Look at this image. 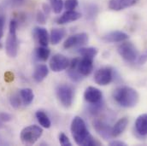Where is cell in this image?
<instances>
[{"label": "cell", "instance_id": "cell-2", "mask_svg": "<svg viewBox=\"0 0 147 146\" xmlns=\"http://www.w3.org/2000/svg\"><path fill=\"white\" fill-rule=\"evenodd\" d=\"M114 100L121 107L133 108L137 105L140 96L136 90L128 86H121L113 92Z\"/></svg>", "mask_w": 147, "mask_h": 146}, {"label": "cell", "instance_id": "cell-20", "mask_svg": "<svg viewBox=\"0 0 147 146\" xmlns=\"http://www.w3.org/2000/svg\"><path fill=\"white\" fill-rule=\"evenodd\" d=\"M66 30L63 28H53L51 31L50 34V41L52 44H59L62 39L66 36Z\"/></svg>", "mask_w": 147, "mask_h": 146}, {"label": "cell", "instance_id": "cell-22", "mask_svg": "<svg viewBox=\"0 0 147 146\" xmlns=\"http://www.w3.org/2000/svg\"><path fill=\"white\" fill-rule=\"evenodd\" d=\"M36 118L38 123L44 127V128H50L51 126V121L49 118V116L43 111H37Z\"/></svg>", "mask_w": 147, "mask_h": 146}, {"label": "cell", "instance_id": "cell-25", "mask_svg": "<svg viewBox=\"0 0 147 146\" xmlns=\"http://www.w3.org/2000/svg\"><path fill=\"white\" fill-rule=\"evenodd\" d=\"M51 9L56 14H60L63 10V8L64 6V3L63 0H50Z\"/></svg>", "mask_w": 147, "mask_h": 146}, {"label": "cell", "instance_id": "cell-34", "mask_svg": "<svg viewBox=\"0 0 147 146\" xmlns=\"http://www.w3.org/2000/svg\"><path fill=\"white\" fill-rule=\"evenodd\" d=\"M4 79L7 81V82H10L14 79V74L11 73V72H7L4 74Z\"/></svg>", "mask_w": 147, "mask_h": 146}, {"label": "cell", "instance_id": "cell-11", "mask_svg": "<svg viewBox=\"0 0 147 146\" xmlns=\"http://www.w3.org/2000/svg\"><path fill=\"white\" fill-rule=\"evenodd\" d=\"M93 127L96 132L105 139H110L112 138V127L103 120H95L93 122Z\"/></svg>", "mask_w": 147, "mask_h": 146}, {"label": "cell", "instance_id": "cell-9", "mask_svg": "<svg viewBox=\"0 0 147 146\" xmlns=\"http://www.w3.org/2000/svg\"><path fill=\"white\" fill-rule=\"evenodd\" d=\"M89 37L88 34L86 33H80L77 34H74L72 36L69 37L65 42L63 43V47L65 49H70L74 46L83 45L86 44L88 42Z\"/></svg>", "mask_w": 147, "mask_h": 146}, {"label": "cell", "instance_id": "cell-17", "mask_svg": "<svg viewBox=\"0 0 147 146\" xmlns=\"http://www.w3.org/2000/svg\"><path fill=\"white\" fill-rule=\"evenodd\" d=\"M34 35L36 36L37 39L40 45L42 46H47L50 40V35L48 34L47 30L45 28L38 27L34 29Z\"/></svg>", "mask_w": 147, "mask_h": 146}, {"label": "cell", "instance_id": "cell-27", "mask_svg": "<svg viewBox=\"0 0 147 146\" xmlns=\"http://www.w3.org/2000/svg\"><path fill=\"white\" fill-rule=\"evenodd\" d=\"M78 0H66L64 3V7L67 10H74V9L78 6Z\"/></svg>", "mask_w": 147, "mask_h": 146}, {"label": "cell", "instance_id": "cell-6", "mask_svg": "<svg viewBox=\"0 0 147 146\" xmlns=\"http://www.w3.org/2000/svg\"><path fill=\"white\" fill-rule=\"evenodd\" d=\"M57 96L62 104L63 106L65 108H69L72 105L74 99L73 89L70 85L63 84L58 85L57 89Z\"/></svg>", "mask_w": 147, "mask_h": 146}, {"label": "cell", "instance_id": "cell-21", "mask_svg": "<svg viewBox=\"0 0 147 146\" xmlns=\"http://www.w3.org/2000/svg\"><path fill=\"white\" fill-rule=\"evenodd\" d=\"M20 97L25 105H30L34 98V91L30 88H24L20 91Z\"/></svg>", "mask_w": 147, "mask_h": 146}, {"label": "cell", "instance_id": "cell-10", "mask_svg": "<svg viewBox=\"0 0 147 146\" xmlns=\"http://www.w3.org/2000/svg\"><path fill=\"white\" fill-rule=\"evenodd\" d=\"M102 98H103L102 92L98 88L94 86H88L84 92V98L90 104L101 102Z\"/></svg>", "mask_w": 147, "mask_h": 146}, {"label": "cell", "instance_id": "cell-33", "mask_svg": "<svg viewBox=\"0 0 147 146\" xmlns=\"http://www.w3.org/2000/svg\"><path fill=\"white\" fill-rule=\"evenodd\" d=\"M110 146H126L127 144L123 141H121V140H114V141H111L109 144Z\"/></svg>", "mask_w": 147, "mask_h": 146}, {"label": "cell", "instance_id": "cell-35", "mask_svg": "<svg viewBox=\"0 0 147 146\" xmlns=\"http://www.w3.org/2000/svg\"><path fill=\"white\" fill-rule=\"evenodd\" d=\"M43 9H43V10H44L43 12L47 15L50 13V7H49V5L46 4V3H44V4H43Z\"/></svg>", "mask_w": 147, "mask_h": 146}, {"label": "cell", "instance_id": "cell-8", "mask_svg": "<svg viewBox=\"0 0 147 146\" xmlns=\"http://www.w3.org/2000/svg\"><path fill=\"white\" fill-rule=\"evenodd\" d=\"M113 73L110 68H101L94 74V80L99 85H107L112 81Z\"/></svg>", "mask_w": 147, "mask_h": 146}, {"label": "cell", "instance_id": "cell-37", "mask_svg": "<svg viewBox=\"0 0 147 146\" xmlns=\"http://www.w3.org/2000/svg\"><path fill=\"white\" fill-rule=\"evenodd\" d=\"M1 126H2V125H1V122H0V127H1Z\"/></svg>", "mask_w": 147, "mask_h": 146}, {"label": "cell", "instance_id": "cell-23", "mask_svg": "<svg viewBox=\"0 0 147 146\" xmlns=\"http://www.w3.org/2000/svg\"><path fill=\"white\" fill-rule=\"evenodd\" d=\"M51 54V50L47 46H40L38 48H37L36 50V57L37 58L42 62H45Z\"/></svg>", "mask_w": 147, "mask_h": 146}, {"label": "cell", "instance_id": "cell-7", "mask_svg": "<svg viewBox=\"0 0 147 146\" xmlns=\"http://www.w3.org/2000/svg\"><path fill=\"white\" fill-rule=\"evenodd\" d=\"M69 62L68 58L62 54L54 55L50 60V68L53 72H61L69 68Z\"/></svg>", "mask_w": 147, "mask_h": 146}, {"label": "cell", "instance_id": "cell-12", "mask_svg": "<svg viewBox=\"0 0 147 146\" xmlns=\"http://www.w3.org/2000/svg\"><path fill=\"white\" fill-rule=\"evenodd\" d=\"M138 1L139 0H110L109 8L111 10L120 11L134 6L138 3Z\"/></svg>", "mask_w": 147, "mask_h": 146}, {"label": "cell", "instance_id": "cell-30", "mask_svg": "<svg viewBox=\"0 0 147 146\" xmlns=\"http://www.w3.org/2000/svg\"><path fill=\"white\" fill-rule=\"evenodd\" d=\"M45 21H46V15L43 11H38L37 14V22L38 23L44 24L45 23Z\"/></svg>", "mask_w": 147, "mask_h": 146}, {"label": "cell", "instance_id": "cell-28", "mask_svg": "<svg viewBox=\"0 0 147 146\" xmlns=\"http://www.w3.org/2000/svg\"><path fill=\"white\" fill-rule=\"evenodd\" d=\"M59 142H60V145L63 146L72 145L70 140L69 139V138L67 137V135H65L63 133H61L59 134Z\"/></svg>", "mask_w": 147, "mask_h": 146}, {"label": "cell", "instance_id": "cell-24", "mask_svg": "<svg viewBox=\"0 0 147 146\" xmlns=\"http://www.w3.org/2000/svg\"><path fill=\"white\" fill-rule=\"evenodd\" d=\"M79 53L82 57H87L91 59H94L98 54V50L94 47H86V48H80L79 50Z\"/></svg>", "mask_w": 147, "mask_h": 146}, {"label": "cell", "instance_id": "cell-13", "mask_svg": "<svg viewBox=\"0 0 147 146\" xmlns=\"http://www.w3.org/2000/svg\"><path fill=\"white\" fill-rule=\"evenodd\" d=\"M77 69L83 77L89 75L93 69V59L82 57V59L79 61Z\"/></svg>", "mask_w": 147, "mask_h": 146}, {"label": "cell", "instance_id": "cell-5", "mask_svg": "<svg viewBox=\"0 0 147 146\" xmlns=\"http://www.w3.org/2000/svg\"><path fill=\"white\" fill-rule=\"evenodd\" d=\"M117 50L120 56L128 63L135 62L138 57V50L131 42L123 41V43L118 46Z\"/></svg>", "mask_w": 147, "mask_h": 146}, {"label": "cell", "instance_id": "cell-18", "mask_svg": "<svg viewBox=\"0 0 147 146\" xmlns=\"http://www.w3.org/2000/svg\"><path fill=\"white\" fill-rule=\"evenodd\" d=\"M135 129L142 136L147 135V114H140L135 121Z\"/></svg>", "mask_w": 147, "mask_h": 146}, {"label": "cell", "instance_id": "cell-16", "mask_svg": "<svg viewBox=\"0 0 147 146\" xmlns=\"http://www.w3.org/2000/svg\"><path fill=\"white\" fill-rule=\"evenodd\" d=\"M127 124H128V119L126 117H123L119 120H117L115 126L112 127V133H111L112 138H116L120 136L127 128Z\"/></svg>", "mask_w": 147, "mask_h": 146}, {"label": "cell", "instance_id": "cell-19", "mask_svg": "<svg viewBox=\"0 0 147 146\" xmlns=\"http://www.w3.org/2000/svg\"><path fill=\"white\" fill-rule=\"evenodd\" d=\"M48 73H49V69L47 66L45 64H39L34 69L33 78L36 82L39 83V82H42L47 77Z\"/></svg>", "mask_w": 147, "mask_h": 146}, {"label": "cell", "instance_id": "cell-36", "mask_svg": "<svg viewBox=\"0 0 147 146\" xmlns=\"http://www.w3.org/2000/svg\"><path fill=\"white\" fill-rule=\"evenodd\" d=\"M11 1H12L13 4H15V5H16V6L21 5V4L24 2V0H11Z\"/></svg>", "mask_w": 147, "mask_h": 146}, {"label": "cell", "instance_id": "cell-26", "mask_svg": "<svg viewBox=\"0 0 147 146\" xmlns=\"http://www.w3.org/2000/svg\"><path fill=\"white\" fill-rule=\"evenodd\" d=\"M21 99L19 95L17 94H14L10 97L9 98V102H10V104L12 107H14L15 109H17L21 106Z\"/></svg>", "mask_w": 147, "mask_h": 146}, {"label": "cell", "instance_id": "cell-15", "mask_svg": "<svg viewBox=\"0 0 147 146\" xmlns=\"http://www.w3.org/2000/svg\"><path fill=\"white\" fill-rule=\"evenodd\" d=\"M81 17V14L75 10H67L57 19V23L59 25H63L67 23H70L72 22L77 21Z\"/></svg>", "mask_w": 147, "mask_h": 146}, {"label": "cell", "instance_id": "cell-32", "mask_svg": "<svg viewBox=\"0 0 147 146\" xmlns=\"http://www.w3.org/2000/svg\"><path fill=\"white\" fill-rule=\"evenodd\" d=\"M139 63L140 64H145L147 62V50L139 57V60H138Z\"/></svg>", "mask_w": 147, "mask_h": 146}, {"label": "cell", "instance_id": "cell-14", "mask_svg": "<svg viewBox=\"0 0 147 146\" xmlns=\"http://www.w3.org/2000/svg\"><path fill=\"white\" fill-rule=\"evenodd\" d=\"M129 36L121 31H113L109 34L103 36V40L106 43H118V42H123L128 39Z\"/></svg>", "mask_w": 147, "mask_h": 146}, {"label": "cell", "instance_id": "cell-3", "mask_svg": "<svg viewBox=\"0 0 147 146\" xmlns=\"http://www.w3.org/2000/svg\"><path fill=\"white\" fill-rule=\"evenodd\" d=\"M9 34L5 42V50L9 57H16L18 52V40L16 37L17 22L11 20L9 28Z\"/></svg>", "mask_w": 147, "mask_h": 146}, {"label": "cell", "instance_id": "cell-1", "mask_svg": "<svg viewBox=\"0 0 147 146\" xmlns=\"http://www.w3.org/2000/svg\"><path fill=\"white\" fill-rule=\"evenodd\" d=\"M71 133L75 143L82 146L99 145L100 144L90 134L84 120L80 116H75L71 122Z\"/></svg>", "mask_w": 147, "mask_h": 146}, {"label": "cell", "instance_id": "cell-29", "mask_svg": "<svg viewBox=\"0 0 147 146\" xmlns=\"http://www.w3.org/2000/svg\"><path fill=\"white\" fill-rule=\"evenodd\" d=\"M4 17L3 15H0V49L2 48V38L3 36V29H4Z\"/></svg>", "mask_w": 147, "mask_h": 146}, {"label": "cell", "instance_id": "cell-31", "mask_svg": "<svg viewBox=\"0 0 147 146\" xmlns=\"http://www.w3.org/2000/svg\"><path fill=\"white\" fill-rule=\"evenodd\" d=\"M11 119H12L11 118V115L9 114H7V113H2V114H0V120L2 121L7 122V121L11 120Z\"/></svg>", "mask_w": 147, "mask_h": 146}, {"label": "cell", "instance_id": "cell-4", "mask_svg": "<svg viewBox=\"0 0 147 146\" xmlns=\"http://www.w3.org/2000/svg\"><path fill=\"white\" fill-rule=\"evenodd\" d=\"M43 134V129L37 125L28 126L21 132V141L25 145H33L40 139Z\"/></svg>", "mask_w": 147, "mask_h": 146}]
</instances>
